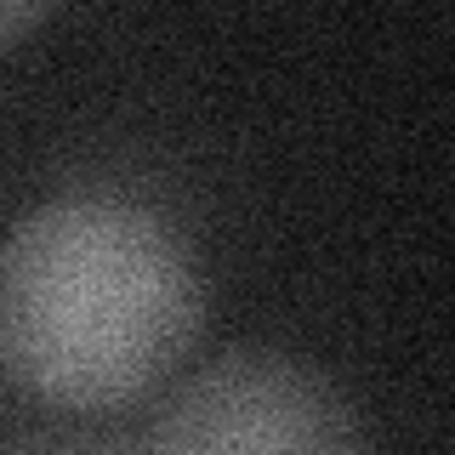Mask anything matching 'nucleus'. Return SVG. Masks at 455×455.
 <instances>
[{"label":"nucleus","instance_id":"obj_1","mask_svg":"<svg viewBox=\"0 0 455 455\" xmlns=\"http://www.w3.org/2000/svg\"><path fill=\"white\" fill-rule=\"evenodd\" d=\"M199 324V256L132 194H52L0 245V370L40 404H137L194 353Z\"/></svg>","mask_w":455,"mask_h":455},{"label":"nucleus","instance_id":"obj_2","mask_svg":"<svg viewBox=\"0 0 455 455\" xmlns=\"http://www.w3.org/2000/svg\"><path fill=\"white\" fill-rule=\"evenodd\" d=\"M142 455H370V444L353 398L319 364L239 347L177 381Z\"/></svg>","mask_w":455,"mask_h":455},{"label":"nucleus","instance_id":"obj_3","mask_svg":"<svg viewBox=\"0 0 455 455\" xmlns=\"http://www.w3.org/2000/svg\"><path fill=\"white\" fill-rule=\"evenodd\" d=\"M0 455H142V438L120 433V427H28Z\"/></svg>","mask_w":455,"mask_h":455},{"label":"nucleus","instance_id":"obj_4","mask_svg":"<svg viewBox=\"0 0 455 455\" xmlns=\"http://www.w3.org/2000/svg\"><path fill=\"white\" fill-rule=\"evenodd\" d=\"M40 18H46V6H28V0H0V52H6L23 28H35Z\"/></svg>","mask_w":455,"mask_h":455}]
</instances>
